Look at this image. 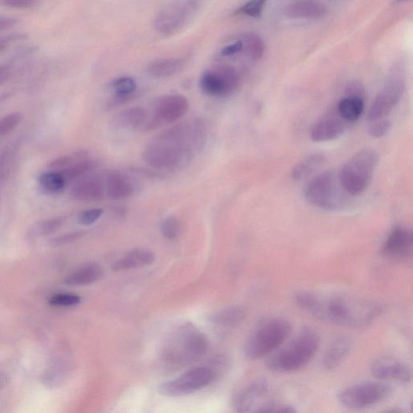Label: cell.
<instances>
[{"label": "cell", "instance_id": "cell-43", "mask_svg": "<svg viewBox=\"0 0 413 413\" xmlns=\"http://www.w3.org/2000/svg\"><path fill=\"white\" fill-rule=\"evenodd\" d=\"M345 96L364 98V87L359 82H351V84L347 86V89H345Z\"/></svg>", "mask_w": 413, "mask_h": 413}, {"label": "cell", "instance_id": "cell-16", "mask_svg": "<svg viewBox=\"0 0 413 413\" xmlns=\"http://www.w3.org/2000/svg\"><path fill=\"white\" fill-rule=\"evenodd\" d=\"M268 390L269 384L266 380L260 379L252 382L236 392L232 400V406L239 412H256Z\"/></svg>", "mask_w": 413, "mask_h": 413}, {"label": "cell", "instance_id": "cell-10", "mask_svg": "<svg viewBox=\"0 0 413 413\" xmlns=\"http://www.w3.org/2000/svg\"><path fill=\"white\" fill-rule=\"evenodd\" d=\"M199 6L198 0H172L160 10L154 27L163 35L177 33L194 17Z\"/></svg>", "mask_w": 413, "mask_h": 413}, {"label": "cell", "instance_id": "cell-32", "mask_svg": "<svg viewBox=\"0 0 413 413\" xmlns=\"http://www.w3.org/2000/svg\"><path fill=\"white\" fill-rule=\"evenodd\" d=\"M98 167V163L95 160L87 159L82 160L79 163H77L70 166V167L63 170V172L60 173L61 177H63L66 182L79 178L87 173L91 172Z\"/></svg>", "mask_w": 413, "mask_h": 413}, {"label": "cell", "instance_id": "cell-44", "mask_svg": "<svg viewBox=\"0 0 413 413\" xmlns=\"http://www.w3.org/2000/svg\"><path fill=\"white\" fill-rule=\"evenodd\" d=\"M36 0H1L6 6L13 8H28L35 3Z\"/></svg>", "mask_w": 413, "mask_h": 413}, {"label": "cell", "instance_id": "cell-2", "mask_svg": "<svg viewBox=\"0 0 413 413\" xmlns=\"http://www.w3.org/2000/svg\"><path fill=\"white\" fill-rule=\"evenodd\" d=\"M209 349L205 334L192 323L179 325L165 339L159 359L172 368H181L202 359Z\"/></svg>", "mask_w": 413, "mask_h": 413}, {"label": "cell", "instance_id": "cell-40", "mask_svg": "<svg viewBox=\"0 0 413 413\" xmlns=\"http://www.w3.org/2000/svg\"><path fill=\"white\" fill-rule=\"evenodd\" d=\"M103 213L101 209H91L82 211L77 216V221L81 225L90 226L95 224L99 220Z\"/></svg>", "mask_w": 413, "mask_h": 413}, {"label": "cell", "instance_id": "cell-38", "mask_svg": "<svg viewBox=\"0 0 413 413\" xmlns=\"http://www.w3.org/2000/svg\"><path fill=\"white\" fill-rule=\"evenodd\" d=\"M80 301V297L74 294L60 293L52 296L50 303L54 306L71 307L77 306Z\"/></svg>", "mask_w": 413, "mask_h": 413}, {"label": "cell", "instance_id": "cell-21", "mask_svg": "<svg viewBox=\"0 0 413 413\" xmlns=\"http://www.w3.org/2000/svg\"><path fill=\"white\" fill-rule=\"evenodd\" d=\"M353 348V340L349 337L338 338L329 345L323 357L325 369L334 370L343 363Z\"/></svg>", "mask_w": 413, "mask_h": 413}, {"label": "cell", "instance_id": "cell-3", "mask_svg": "<svg viewBox=\"0 0 413 413\" xmlns=\"http://www.w3.org/2000/svg\"><path fill=\"white\" fill-rule=\"evenodd\" d=\"M320 345L313 329L304 327L285 347L277 349L266 361L267 368L276 373H291L301 370L313 360Z\"/></svg>", "mask_w": 413, "mask_h": 413}, {"label": "cell", "instance_id": "cell-23", "mask_svg": "<svg viewBox=\"0 0 413 413\" xmlns=\"http://www.w3.org/2000/svg\"><path fill=\"white\" fill-rule=\"evenodd\" d=\"M151 117L146 108L140 106L127 108L120 112L115 119L117 126L126 129H143L146 130Z\"/></svg>", "mask_w": 413, "mask_h": 413}, {"label": "cell", "instance_id": "cell-39", "mask_svg": "<svg viewBox=\"0 0 413 413\" xmlns=\"http://www.w3.org/2000/svg\"><path fill=\"white\" fill-rule=\"evenodd\" d=\"M368 133L371 137L380 138L386 135L391 128V122L385 119L371 121Z\"/></svg>", "mask_w": 413, "mask_h": 413}, {"label": "cell", "instance_id": "cell-31", "mask_svg": "<svg viewBox=\"0 0 413 413\" xmlns=\"http://www.w3.org/2000/svg\"><path fill=\"white\" fill-rule=\"evenodd\" d=\"M39 184L46 193L58 194L63 190L66 181L60 173H45L40 175Z\"/></svg>", "mask_w": 413, "mask_h": 413}, {"label": "cell", "instance_id": "cell-13", "mask_svg": "<svg viewBox=\"0 0 413 413\" xmlns=\"http://www.w3.org/2000/svg\"><path fill=\"white\" fill-rule=\"evenodd\" d=\"M405 81L401 74H393L371 103L368 118L370 121L389 116L404 94Z\"/></svg>", "mask_w": 413, "mask_h": 413}, {"label": "cell", "instance_id": "cell-27", "mask_svg": "<svg viewBox=\"0 0 413 413\" xmlns=\"http://www.w3.org/2000/svg\"><path fill=\"white\" fill-rule=\"evenodd\" d=\"M111 87L115 96L107 105L114 107L130 99L137 90V82L133 77H121L113 81Z\"/></svg>", "mask_w": 413, "mask_h": 413}, {"label": "cell", "instance_id": "cell-34", "mask_svg": "<svg viewBox=\"0 0 413 413\" xmlns=\"http://www.w3.org/2000/svg\"><path fill=\"white\" fill-rule=\"evenodd\" d=\"M267 1L268 0H250L249 2L237 9L235 13L248 15L250 17H260Z\"/></svg>", "mask_w": 413, "mask_h": 413}, {"label": "cell", "instance_id": "cell-17", "mask_svg": "<svg viewBox=\"0 0 413 413\" xmlns=\"http://www.w3.org/2000/svg\"><path fill=\"white\" fill-rule=\"evenodd\" d=\"M413 250V236L411 230L396 228L391 232L384 242L383 254L390 260H406L411 257Z\"/></svg>", "mask_w": 413, "mask_h": 413}, {"label": "cell", "instance_id": "cell-41", "mask_svg": "<svg viewBox=\"0 0 413 413\" xmlns=\"http://www.w3.org/2000/svg\"><path fill=\"white\" fill-rule=\"evenodd\" d=\"M294 407L287 404H280V403L269 402L262 405L257 412H296Z\"/></svg>", "mask_w": 413, "mask_h": 413}, {"label": "cell", "instance_id": "cell-28", "mask_svg": "<svg viewBox=\"0 0 413 413\" xmlns=\"http://www.w3.org/2000/svg\"><path fill=\"white\" fill-rule=\"evenodd\" d=\"M246 310L241 306L222 310L214 317V323L221 329L230 330L236 328L246 318Z\"/></svg>", "mask_w": 413, "mask_h": 413}, {"label": "cell", "instance_id": "cell-49", "mask_svg": "<svg viewBox=\"0 0 413 413\" xmlns=\"http://www.w3.org/2000/svg\"><path fill=\"white\" fill-rule=\"evenodd\" d=\"M2 383H3V381H2L1 378H0V387H1Z\"/></svg>", "mask_w": 413, "mask_h": 413}, {"label": "cell", "instance_id": "cell-48", "mask_svg": "<svg viewBox=\"0 0 413 413\" xmlns=\"http://www.w3.org/2000/svg\"><path fill=\"white\" fill-rule=\"evenodd\" d=\"M10 77V70L8 67L0 66V85L4 84Z\"/></svg>", "mask_w": 413, "mask_h": 413}, {"label": "cell", "instance_id": "cell-14", "mask_svg": "<svg viewBox=\"0 0 413 413\" xmlns=\"http://www.w3.org/2000/svg\"><path fill=\"white\" fill-rule=\"evenodd\" d=\"M370 373L380 381H395L407 384L412 380V371L404 361L391 357L376 359L370 365Z\"/></svg>", "mask_w": 413, "mask_h": 413}, {"label": "cell", "instance_id": "cell-25", "mask_svg": "<svg viewBox=\"0 0 413 413\" xmlns=\"http://www.w3.org/2000/svg\"><path fill=\"white\" fill-rule=\"evenodd\" d=\"M185 61L182 59H161L151 61L147 67V73L157 79L172 77L182 70Z\"/></svg>", "mask_w": 413, "mask_h": 413}, {"label": "cell", "instance_id": "cell-1", "mask_svg": "<svg viewBox=\"0 0 413 413\" xmlns=\"http://www.w3.org/2000/svg\"><path fill=\"white\" fill-rule=\"evenodd\" d=\"M299 307L320 321L350 328L368 326L382 313L381 304L359 298L301 292L296 294Z\"/></svg>", "mask_w": 413, "mask_h": 413}, {"label": "cell", "instance_id": "cell-19", "mask_svg": "<svg viewBox=\"0 0 413 413\" xmlns=\"http://www.w3.org/2000/svg\"><path fill=\"white\" fill-rule=\"evenodd\" d=\"M72 198L82 202H96L106 196L105 179L89 178L77 183L70 193Z\"/></svg>", "mask_w": 413, "mask_h": 413}, {"label": "cell", "instance_id": "cell-47", "mask_svg": "<svg viewBox=\"0 0 413 413\" xmlns=\"http://www.w3.org/2000/svg\"><path fill=\"white\" fill-rule=\"evenodd\" d=\"M20 38L19 35L9 36V37L0 38V52L3 51L8 47L10 41Z\"/></svg>", "mask_w": 413, "mask_h": 413}, {"label": "cell", "instance_id": "cell-4", "mask_svg": "<svg viewBox=\"0 0 413 413\" xmlns=\"http://www.w3.org/2000/svg\"><path fill=\"white\" fill-rule=\"evenodd\" d=\"M194 155L192 148L158 135L144 149L142 159L158 172H177L187 167Z\"/></svg>", "mask_w": 413, "mask_h": 413}, {"label": "cell", "instance_id": "cell-24", "mask_svg": "<svg viewBox=\"0 0 413 413\" xmlns=\"http://www.w3.org/2000/svg\"><path fill=\"white\" fill-rule=\"evenodd\" d=\"M103 276V269L100 265L89 263L72 272L66 277L65 283L69 286H87L99 281Z\"/></svg>", "mask_w": 413, "mask_h": 413}, {"label": "cell", "instance_id": "cell-11", "mask_svg": "<svg viewBox=\"0 0 413 413\" xmlns=\"http://www.w3.org/2000/svg\"><path fill=\"white\" fill-rule=\"evenodd\" d=\"M240 85V77L231 66L205 70L200 76V87L205 95L225 97L234 93Z\"/></svg>", "mask_w": 413, "mask_h": 413}, {"label": "cell", "instance_id": "cell-33", "mask_svg": "<svg viewBox=\"0 0 413 413\" xmlns=\"http://www.w3.org/2000/svg\"><path fill=\"white\" fill-rule=\"evenodd\" d=\"M248 54L253 60H260L264 54L265 45L256 34H249L246 38Z\"/></svg>", "mask_w": 413, "mask_h": 413}, {"label": "cell", "instance_id": "cell-18", "mask_svg": "<svg viewBox=\"0 0 413 413\" xmlns=\"http://www.w3.org/2000/svg\"><path fill=\"white\" fill-rule=\"evenodd\" d=\"M105 192L108 199L118 201L130 198L137 190V184L127 174L119 172L107 174Z\"/></svg>", "mask_w": 413, "mask_h": 413}, {"label": "cell", "instance_id": "cell-30", "mask_svg": "<svg viewBox=\"0 0 413 413\" xmlns=\"http://www.w3.org/2000/svg\"><path fill=\"white\" fill-rule=\"evenodd\" d=\"M64 222L63 218H54L38 222L29 232L30 239H38L40 236H49L58 231Z\"/></svg>", "mask_w": 413, "mask_h": 413}, {"label": "cell", "instance_id": "cell-7", "mask_svg": "<svg viewBox=\"0 0 413 413\" xmlns=\"http://www.w3.org/2000/svg\"><path fill=\"white\" fill-rule=\"evenodd\" d=\"M380 161L375 149H363L356 153L338 172L343 187L350 195L363 193L373 179Z\"/></svg>", "mask_w": 413, "mask_h": 413}, {"label": "cell", "instance_id": "cell-46", "mask_svg": "<svg viewBox=\"0 0 413 413\" xmlns=\"http://www.w3.org/2000/svg\"><path fill=\"white\" fill-rule=\"evenodd\" d=\"M19 23V19L11 17H0V32L12 29Z\"/></svg>", "mask_w": 413, "mask_h": 413}, {"label": "cell", "instance_id": "cell-9", "mask_svg": "<svg viewBox=\"0 0 413 413\" xmlns=\"http://www.w3.org/2000/svg\"><path fill=\"white\" fill-rule=\"evenodd\" d=\"M216 373L208 366H200L170 380L158 386L160 395L167 397H182L202 390L213 384Z\"/></svg>", "mask_w": 413, "mask_h": 413}, {"label": "cell", "instance_id": "cell-37", "mask_svg": "<svg viewBox=\"0 0 413 413\" xmlns=\"http://www.w3.org/2000/svg\"><path fill=\"white\" fill-rule=\"evenodd\" d=\"M13 151L6 148L0 152V182L6 179L13 165Z\"/></svg>", "mask_w": 413, "mask_h": 413}, {"label": "cell", "instance_id": "cell-29", "mask_svg": "<svg viewBox=\"0 0 413 413\" xmlns=\"http://www.w3.org/2000/svg\"><path fill=\"white\" fill-rule=\"evenodd\" d=\"M322 154L313 153L299 163L292 170V177L294 180L301 181L311 177L324 163Z\"/></svg>", "mask_w": 413, "mask_h": 413}, {"label": "cell", "instance_id": "cell-36", "mask_svg": "<svg viewBox=\"0 0 413 413\" xmlns=\"http://www.w3.org/2000/svg\"><path fill=\"white\" fill-rule=\"evenodd\" d=\"M22 113L13 112L0 120V138L7 136L8 134L17 128L22 121Z\"/></svg>", "mask_w": 413, "mask_h": 413}, {"label": "cell", "instance_id": "cell-26", "mask_svg": "<svg viewBox=\"0 0 413 413\" xmlns=\"http://www.w3.org/2000/svg\"><path fill=\"white\" fill-rule=\"evenodd\" d=\"M364 98L345 96L338 102L336 111L344 120L354 123L364 111Z\"/></svg>", "mask_w": 413, "mask_h": 413}, {"label": "cell", "instance_id": "cell-5", "mask_svg": "<svg viewBox=\"0 0 413 413\" xmlns=\"http://www.w3.org/2000/svg\"><path fill=\"white\" fill-rule=\"evenodd\" d=\"M292 333V324L281 317L260 322L247 339L245 354L251 360L260 359L281 347Z\"/></svg>", "mask_w": 413, "mask_h": 413}, {"label": "cell", "instance_id": "cell-35", "mask_svg": "<svg viewBox=\"0 0 413 413\" xmlns=\"http://www.w3.org/2000/svg\"><path fill=\"white\" fill-rule=\"evenodd\" d=\"M181 231L179 220L174 216H168L165 218L161 224V232L163 235L168 240L178 239Z\"/></svg>", "mask_w": 413, "mask_h": 413}, {"label": "cell", "instance_id": "cell-12", "mask_svg": "<svg viewBox=\"0 0 413 413\" xmlns=\"http://www.w3.org/2000/svg\"><path fill=\"white\" fill-rule=\"evenodd\" d=\"M187 98L179 94L158 97L153 103V114L147 129H154L164 123H170L182 119L189 111Z\"/></svg>", "mask_w": 413, "mask_h": 413}, {"label": "cell", "instance_id": "cell-8", "mask_svg": "<svg viewBox=\"0 0 413 413\" xmlns=\"http://www.w3.org/2000/svg\"><path fill=\"white\" fill-rule=\"evenodd\" d=\"M393 389L381 382H364L340 391L338 400L340 405L351 410H361L389 399Z\"/></svg>", "mask_w": 413, "mask_h": 413}, {"label": "cell", "instance_id": "cell-22", "mask_svg": "<svg viewBox=\"0 0 413 413\" xmlns=\"http://www.w3.org/2000/svg\"><path fill=\"white\" fill-rule=\"evenodd\" d=\"M327 9L324 5L313 1H301L287 5L284 15L291 19H319L324 17Z\"/></svg>", "mask_w": 413, "mask_h": 413}, {"label": "cell", "instance_id": "cell-20", "mask_svg": "<svg viewBox=\"0 0 413 413\" xmlns=\"http://www.w3.org/2000/svg\"><path fill=\"white\" fill-rule=\"evenodd\" d=\"M154 261L155 255L153 251L144 248H136L117 261L112 266V270L123 271L138 269L152 265Z\"/></svg>", "mask_w": 413, "mask_h": 413}, {"label": "cell", "instance_id": "cell-15", "mask_svg": "<svg viewBox=\"0 0 413 413\" xmlns=\"http://www.w3.org/2000/svg\"><path fill=\"white\" fill-rule=\"evenodd\" d=\"M352 125L353 123L344 120L335 110L328 113L315 123L310 137L315 142L333 141L343 136Z\"/></svg>", "mask_w": 413, "mask_h": 413}, {"label": "cell", "instance_id": "cell-6", "mask_svg": "<svg viewBox=\"0 0 413 413\" xmlns=\"http://www.w3.org/2000/svg\"><path fill=\"white\" fill-rule=\"evenodd\" d=\"M349 194L340 182L338 172L327 170L313 179L304 190L309 204L326 211H339L348 204Z\"/></svg>", "mask_w": 413, "mask_h": 413}, {"label": "cell", "instance_id": "cell-42", "mask_svg": "<svg viewBox=\"0 0 413 413\" xmlns=\"http://www.w3.org/2000/svg\"><path fill=\"white\" fill-rule=\"evenodd\" d=\"M82 235V232H72V234L55 237L50 241V245L53 247L64 246L79 239Z\"/></svg>", "mask_w": 413, "mask_h": 413}, {"label": "cell", "instance_id": "cell-45", "mask_svg": "<svg viewBox=\"0 0 413 413\" xmlns=\"http://www.w3.org/2000/svg\"><path fill=\"white\" fill-rule=\"evenodd\" d=\"M244 44L243 41L237 40L236 43H232L228 46H226L223 50H221V55L224 57H230L239 53L243 49Z\"/></svg>", "mask_w": 413, "mask_h": 413}]
</instances>
